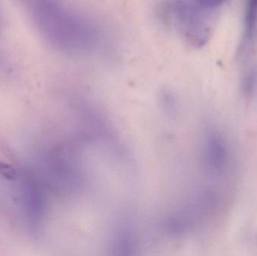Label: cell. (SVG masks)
Returning <instances> with one entry per match:
<instances>
[{
    "label": "cell",
    "instance_id": "1",
    "mask_svg": "<svg viewBox=\"0 0 257 256\" xmlns=\"http://www.w3.org/2000/svg\"><path fill=\"white\" fill-rule=\"evenodd\" d=\"M25 8L42 37L68 54H88L96 50L102 31L88 17L60 0H18Z\"/></svg>",
    "mask_w": 257,
    "mask_h": 256
},
{
    "label": "cell",
    "instance_id": "2",
    "mask_svg": "<svg viewBox=\"0 0 257 256\" xmlns=\"http://www.w3.org/2000/svg\"><path fill=\"white\" fill-rule=\"evenodd\" d=\"M164 7L168 20L187 43L199 48L208 42L211 32L208 11L189 0H169Z\"/></svg>",
    "mask_w": 257,
    "mask_h": 256
},
{
    "label": "cell",
    "instance_id": "3",
    "mask_svg": "<svg viewBox=\"0 0 257 256\" xmlns=\"http://www.w3.org/2000/svg\"><path fill=\"white\" fill-rule=\"evenodd\" d=\"M200 161L204 169L211 175H222L229 163L227 141L220 130L205 129L201 141Z\"/></svg>",
    "mask_w": 257,
    "mask_h": 256
},
{
    "label": "cell",
    "instance_id": "4",
    "mask_svg": "<svg viewBox=\"0 0 257 256\" xmlns=\"http://www.w3.org/2000/svg\"><path fill=\"white\" fill-rule=\"evenodd\" d=\"M257 24V0H247L244 14V32L243 45L250 43Z\"/></svg>",
    "mask_w": 257,
    "mask_h": 256
},
{
    "label": "cell",
    "instance_id": "5",
    "mask_svg": "<svg viewBox=\"0 0 257 256\" xmlns=\"http://www.w3.org/2000/svg\"><path fill=\"white\" fill-rule=\"evenodd\" d=\"M189 1L191 2L198 7L210 12L216 8L220 7L226 0H189Z\"/></svg>",
    "mask_w": 257,
    "mask_h": 256
},
{
    "label": "cell",
    "instance_id": "6",
    "mask_svg": "<svg viewBox=\"0 0 257 256\" xmlns=\"http://www.w3.org/2000/svg\"><path fill=\"white\" fill-rule=\"evenodd\" d=\"M3 26V12H2L1 9H0V31H1L2 28Z\"/></svg>",
    "mask_w": 257,
    "mask_h": 256
}]
</instances>
